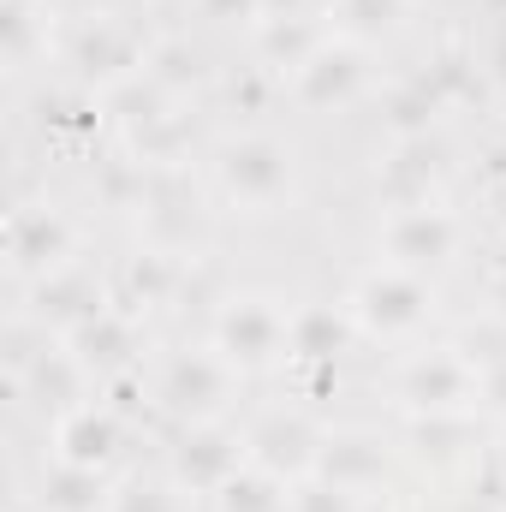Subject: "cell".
Wrapping results in <instances>:
<instances>
[{"label":"cell","mask_w":506,"mask_h":512,"mask_svg":"<svg viewBox=\"0 0 506 512\" xmlns=\"http://www.w3.org/2000/svg\"><path fill=\"white\" fill-rule=\"evenodd\" d=\"M227 393V370L221 364H209V358H179L173 364V376H167V399L179 405V411H209L215 399Z\"/></svg>","instance_id":"cell-8"},{"label":"cell","mask_w":506,"mask_h":512,"mask_svg":"<svg viewBox=\"0 0 506 512\" xmlns=\"http://www.w3.org/2000/svg\"><path fill=\"white\" fill-rule=\"evenodd\" d=\"M221 495H227V512H286V495H274V489L256 483V477H233Z\"/></svg>","instance_id":"cell-11"},{"label":"cell","mask_w":506,"mask_h":512,"mask_svg":"<svg viewBox=\"0 0 506 512\" xmlns=\"http://www.w3.org/2000/svg\"><path fill=\"white\" fill-rule=\"evenodd\" d=\"M120 512H173V507H167L161 489H126L120 495Z\"/></svg>","instance_id":"cell-14"},{"label":"cell","mask_w":506,"mask_h":512,"mask_svg":"<svg viewBox=\"0 0 506 512\" xmlns=\"http://www.w3.org/2000/svg\"><path fill=\"white\" fill-rule=\"evenodd\" d=\"M358 310H364L376 328L399 334V328H417V322L429 316V292H423V280H417V274L387 268V274H370V280H364Z\"/></svg>","instance_id":"cell-3"},{"label":"cell","mask_w":506,"mask_h":512,"mask_svg":"<svg viewBox=\"0 0 506 512\" xmlns=\"http://www.w3.org/2000/svg\"><path fill=\"white\" fill-rule=\"evenodd\" d=\"M495 304H501V316H506V280H501V286H495Z\"/></svg>","instance_id":"cell-15"},{"label":"cell","mask_w":506,"mask_h":512,"mask_svg":"<svg viewBox=\"0 0 506 512\" xmlns=\"http://www.w3.org/2000/svg\"><path fill=\"white\" fill-rule=\"evenodd\" d=\"M387 251L399 256V262H441V256L453 251V221L441 209H405L387 227Z\"/></svg>","instance_id":"cell-4"},{"label":"cell","mask_w":506,"mask_h":512,"mask_svg":"<svg viewBox=\"0 0 506 512\" xmlns=\"http://www.w3.org/2000/svg\"><path fill=\"white\" fill-rule=\"evenodd\" d=\"M221 173H227V191L233 197H245V203H274L286 185H292V161H286V149H274V143H233L227 149V161H221Z\"/></svg>","instance_id":"cell-2"},{"label":"cell","mask_w":506,"mask_h":512,"mask_svg":"<svg viewBox=\"0 0 506 512\" xmlns=\"http://www.w3.org/2000/svg\"><path fill=\"white\" fill-rule=\"evenodd\" d=\"M114 441H120V429H114V417H102V411H72V417L60 423L66 465H90V471H96V459H108Z\"/></svg>","instance_id":"cell-6"},{"label":"cell","mask_w":506,"mask_h":512,"mask_svg":"<svg viewBox=\"0 0 506 512\" xmlns=\"http://www.w3.org/2000/svg\"><path fill=\"white\" fill-rule=\"evenodd\" d=\"M179 471H185L191 483H215V489H227V483L239 477V453H233L227 435H197V441H185Z\"/></svg>","instance_id":"cell-9"},{"label":"cell","mask_w":506,"mask_h":512,"mask_svg":"<svg viewBox=\"0 0 506 512\" xmlns=\"http://www.w3.org/2000/svg\"><path fill=\"white\" fill-rule=\"evenodd\" d=\"M221 340H227V358L268 364L274 352L292 346V322H286L268 298H239V304L221 316Z\"/></svg>","instance_id":"cell-1"},{"label":"cell","mask_w":506,"mask_h":512,"mask_svg":"<svg viewBox=\"0 0 506 512\" xmlns=\"http://www.w3.org/2000/svg\"><path fill=\"white\" fill-rule=\"evenodd\" d=\"M352 84H358V60H352L346 48L316 54V60L304 66V102H334V96H346Z\"/></svg>","instance_id":"cell-10"},{"label":"cell","mask_w":506,"mask_h":512,"mask_svg":"<svg viewBox=\"0 0 506 512\" xmlns=\"http://www.w3.org/2000/svg\"><path fill=\"white\" fill-rule=\"evenodd\" d=\"M292 512H352V501H346L340 483H310V489L292 495Z\"/></svg>","instance_id":"cell-12"},{"label":"cell","mask_w":506,"mask_h":512,"mask_svg":"<svg viewBox=\"0 0 506 512\" xmlns=\"http://www.w3.org/2000/svg\"><path fill=\"white\" fill-rule=\"evenodd\" d=\"M405 399L411 405H459V399H471V370L465 364H453V358H423V364H411L405 370Z\"/></svg>","instance_id":"cell-5"},{"label":"cell","mask_w":506,"mask_h":512,"mask_svg":"<svg viewBox=\"0 0 506 512\" xmlns=\"http://www.w3.org/2000/svg\"><path fill=\"white\" fill-rule=\"evenodd\" d=\"M66 251V227L54 215H18L12 221V262L18 268H54Z\"/></svg>","instance_id":"cell-7"},{"label":"cell","mask_w":506,"mask_h":512,"mask_svg":"<svg viewBox=\"0 0 506 512\" xmlns=\"http://www.w3.org/2000/svg\"><path fill=\"white\" fill-rule=\"evenodd\" d=\"M340 12L358 24V30H387L399 18V0H340Z\"/></svg>","instance_id":"cell-13"}]
</instances>
